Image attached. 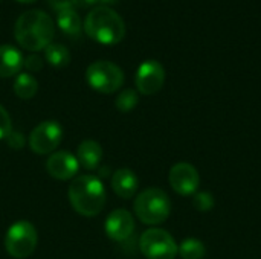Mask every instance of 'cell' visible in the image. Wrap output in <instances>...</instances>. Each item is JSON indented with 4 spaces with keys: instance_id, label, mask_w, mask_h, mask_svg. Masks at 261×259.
Segmentation results:
<instances>
[{
    "instance_id": "1",
    "label": "cell",
    "mask_w": 261,
    "mask_h": 259,
    "mask_svg": "<svg viewBox=\"0 0 261 259\" xmlns=\"http://www.w3.org/2000/svg\"><path fill=\"white\" fill-rule=\"evenodd\" d=\"M14 34L21 47L31 52H38L44 50L52 43L55 26L46 12L29 9L17 18Z\"/></svg>"
},
{
    "instance_id": "2",
    "label": "cell",
    "mask_w": 261,
    "mask_h": 259,
    "mask_svg": "<svg viewBox=\"0 0 261 259\" xmlns=\"http://www.w3.org/2000/svg\"><path fill=\"white\" fill-rule=\"evenodd\" d=\"M67 195L75 212H78L83 217L98 215L104 209L107 198L102 182L90 174L73 179V182L69 186Z\"/></svg>"
},
{
    "instance_id": "3",
    "label": "cell",
    "mask_w": 261,
    "mask_h": 259,
    "mask_svg": "<svg viewBox=\"0 0 261 259\" xmlns=\"http://www.w3.org/2000/svg\"><path fill=\"white\" fill-rule=\"evenodd\" d=\"M86 34L106 46L119 43L125 35V24L121 15L109 6H96L90 9L84 23Z\"/></svg>"
},
{
    "instance_id": "4",
    "label": "cell",
    "mask_w": 261,
    "mask_h": 259,
    "mask_svg": "<svg viewBox=\"0 0 261 259\" xmlns=\"http://www.w3.org/2000/svg\"><path fill=\"white\" fill-rule=\"evenodd\" d=\"M133 208L136 217L144 224L156 226L162 224L170 217L171 202L165 191L159 188H148L136 197Z\"/></svg>"
},
{
    "instance_id": "5",
    "label": "cell",
    "mask_w": 261,
    "mask_h": 259,
    "mask_svg": "<svg viewBox=\"0 0 261 259\" xmlns=\"http://www.w3.org/2000/svg\"><path fill=\"white\" fill-rule=\"evenodd\" d=\"M38 235L32 223L26 220H18L9 226L5 237L6 252L15 259H24L31 256L37 247Z\"/></svg>"
},
{
    "instance_id": "6",
    "label": "cell",
    "mask_w": 261,
    "mask_h": 259,
    "mask_svg": "<svg viewBox=\"0 0 261 259\" xmlns=\"http://www.w3.org/2000/svg\"><path fill=\"white\" fill-rule=\"evenodd\" d=\"M86 81L93 90L110 95L122 87L124 72L115 63L95 61L86 70Z\"/></svg>"
},
{
    "instance_id": "7",
    "label": "cell",
    "mask_w": 261,
    "mask_h": 259,
    "mask_svg": "<svg viewBox=\"0 0 261 259\" xmlns=\"http://www.w3.org/2000/svg\"><path fill=\"white\" fill-rule=\"evenodd\" d=\"M141 253L147 259H174L179 246L164 229H148L139 240Z\"/></svg>"
},
{
    "instance_id": "8",
    "label": "cell",
    "mask_w": 261,
    "mask_h": 259,
    "mask_svg": "<svg viewBox=\"0 0 261 259\" xmlns=\"http://www.w3.org/2000/svg\"><path fill=\"white\" fill-rule=\"evenodd\" d=\"M63 140V128L57 121L38 124L29 134V148L35 154H49L58 148Z\"/></svg>"
},
{
    "instance_id": "9",
    "label": "cell",
    "mask_w": 261,
    "mask_h": 259,
    "mask_svg": "<svg viewBox=\"0 0 261 259\" xmlns=\"http://www.w3.org/2000/svg\"><path fill=\"white\" fill-rule=\"evenodd\" d=\"M136 89L142 95L158 93L165 82V69L156 60L144 61L136 72Z\"/></svg>"
},
{
    "instance_id": "10",
    "label": "cell",
    "mask_w": 261,
    "mask_h": 259,
    "mask_svg": "<svg viewBox=\"0 0 261 259\" xmlns=\"http://www.w3.org/2000/svg\"><path fill=\"white\" fill-rule=\"evenodd\" d=\"M168 180L176 194L182 197L194 195L200 185V176L197 169L185 162L176 163L168 174Z\"/></svg>"
},
{
    "instance_id": "11",
    "label": "cell",
    "mask_w": 261,
    "mask_h": 259,
    "mask_svg": "<svg viewBox=\"0 0 261 259\" xmlns=\"http://www.w3.org/2000/svg\"><path fill=\"white\" fill-rule=\"evenodd\" d=\"M104 231L107 237L116 243H122L128 240L135 232V220L133 215L125 209H115L109 214L106 220Z\"/></svg>"
},
{
    "instance_id": "12",
    "label": "cell",
    "mask_w": 261,
    "mask_h": 259,
    "mask_svg": "<svg viewBox=\"0 0 261 259\" xmlns=\"http://www.w3.org/2000/svg\"><path fill=\"white\" fill-rule=\"evenodd\" d=\"M80 169L78 159L69 151H55L46 162V171L57 180H70Z\"/></svg>"
},
{
    "instance_id": "13",
    "label": "cell",
    "mask_w": 261,
    "mask_h": 259,
    "mask_svg": "<svg viewBox=\"0 0 261 259\" xmlns=\"http://www.w3.org/2000/svg\"><path fill=\"white\" fill-rule=\"evenodd\" d=\"M138 188H139V179L132 169L121 168V169L113 172V176H112V189L118 197H121L124 200H128V198L135 197Z\"/></svg>"
},
{
    "instance_id": "14",
    "label": "cell",
    "mask_w": 261,
    "mask_h": 259,
    "mask_svg": "<svg viewBox=\"0 0 261 259\" xmlns=\"http://www.w3.org/2000/svg\"><path fill=\"white\" fill-rule=\"evenodd\" d=\"M21 52L9 44L0 46V78H9L17 75L23 67Z\"/></svg>"
},
{
    "instance_id": "15",
    "label": "cell",
    "mask_w": 261,
    "mask_h": 259,
    "mask_svg": "<svg viewBox=\"0 0 261 259\" xmlns=\"http://www.w3.org/2000/svg\"><path fill=\"white\" fill-rule=\"evenodd\" d=\"M76 159L80 166L93 171L102 160V148L95 140H83L76 150Z\"/></svg>"
},
{
    "instance_id": "16",
    "label": "cell",
    "mask_w": 261,
    "mask_h": 259,
    "mask_svg": "<svg viewBox=\"0 0 261 259\" xmlns=\"http://www.w3.org/2000/svg\"><path fill=\"white\" fill-rule=\"evenodd\" d=\"M57 24L66 35L70 37H76L81 32V18L73 8L57 12Z\"/></svg>"
},
{
    "instance_id": "17",
    "label": "cell",
    "mask_w": 261,
    "mask_h": 259,
    "mask_svg": "<svg viewBox=\"0 0 261 259\" xmlns=\"http://www.w3.org/2000/svg\"><path fill=\"white\" fill-rule=\"evenodd\" d=\"M44 58L46 61L57 69H63L70 63V52L66 46L58 43H50L44 49Z\"/></svg>"
},
{
    "instance_id": "18",
    "label": "cell",
    "mask_w": 261,
    "mask_h": 259,
    "mask_svg": "<svg viewBox=\"0 0 261 259\" xmlns=\"http://www.w3.org/2000/svg\"><path fill=\"white\" fill-rule=\"evenodd\" d=\"M38 90V82L31 73H20L14 81V93L20 99H31Z\"/></svg>"
},
{
    "instance_id": "19",
    "label": "cell",
    "mask_w": 261,
    "mask_h": 259,
    "mask_svg": "<svg viewBox=\"0 0 261 259\" xmlns=\"http://www.w3.org/2000/svg\"><path fill=\"white\" fill-rule=\"evenodd\" d=\"M177 253L182 259H203L206 255L205 244L197 238H187L180 243Z\"/></svg>"
},
{
    "instance_id": "20",
    "label": "cell",
    "mask_w": 261,
    "mask_h": 259,
    "mask_svg": "<svg viewBox=\"0 0 261 259\" xmlns=\"http://www.w3.org/2000/svg\"><path fill=\"white\" fill-rule=\"evenodd\" d=\"M138 102H139L138 93L133 89H125L118 95V98L115 101V105L121 113H128L138 105Z\"/></svg>"
},
{
    "instance_id": "21",
    "label": "cell",
    "mask_w": 261,
    "mask_h": 259,
    "mask_svg": "<svg viewBox=\"0 0 261 259\" xmlns=\"http://www.w3.org/2000/svg\"><path fill=\"white\" fill-rule=\"evenodd\" d=\"M214 203H216L214 202V197L208 191H202V192H196L194 194L193 205L200 212H210L214 208Z\"/></svg>"
},
{
    "instance_id": "22",
    "label": "cell",
    "mask_w": 261,
    "mask_h": 259,
    "mask_svg": "<svg viewBox=\"0 0 261 259\" xmlns=\"http://www.w3.org/2000/svg\"><path fill=\"white\" fill-rule=\"evenodd\" d=\"M12 131V122H11V118L6 111V108L3 105H0V140L5 139L11 134Z\"/></svg>"
},
{
    "instance_id": "23",
    "label": "cell",
    "mask_w": 261,
    "mask_h": 259,
    "mask_svg": "<svg viewBox=\"0 0 261 259\" xmlns=\"http://www.w3.org/2000/svg\"><path fill=\"white\" fill-rule=\"evenodd\" d=\"M23 66L29 70V72H38L43 69V60L38 55H28L23 60Z\"/></svg>"
},
{
    "instance_id": "24",
    "label": "cell",
    "mask_w": 261,
    "mask_h": 259,
    "mask_svg": "<svg viewBox=\"0 0 261 259\" xmlns=\"http://www.w3.org/2000/svg\"><path fill=\"white\" fill-rule=\"evenodd\" d=\"M6 142H8V145L11 147V148H14V150H20V148H23V145H24V137H23V134H20V133H17V131H11V134L6 137Z\"/></svg>"
},
{
    "instance_id": "25",
    "label": "cell",
    "mask_w": 261,
    "mask_h": 259,
    "mask_svg": "<svg viewBox=\"0 0 261 259\" xmlns=\"http://www.w3.org/2000/svg\"><path fill=\"white\" fill-rule=\"evenodd\" d=\"M47 3L57 11H63V9H69V8H73V0H47Z\"/></svg>"
},
{
    "instance_id": "26",
    "label": "cell",
    "mask_w": 261,
    "mask_h": 259,
    "mask_svg": "<svg viewBox=\"0 0 261 259\" xmlns=\"http://www.w3.org/2000/svg\"><path fill=\"white\" fill-rule=\"evenodd\" d=\"M96 3H98V0H73V6H76V8H90Z\"/></svg>"
},
{
    "instance_id": "27",
    "label": "cell",
    "mask_w": 261,
    "mask_h": 259,
    "mask_svg": "<svg viewBox=\"0 0 261 259\" xmlns=\"http://www.w3.org/2000/svg\"><path fill=\"white\" fill-rule=\"evenodd\" d=\"M17 2H20V3H34L37 0H17Z\"/></svg>"
},
{
    "instance_id": "28",
    "label": "cell",
    "mask_w": 261,
    "mask_h": 259,
    "mask_svg": "<svg viewBox=\"0 0 261 259\" xmlns=\"http://www.w3.org/2000/svg\"><path fill=\"white\" fill-rule=\"evenodd\" d=\"M98 2H101V3H115L116 0H98Z\"/></svg>"
}]
</instances>
